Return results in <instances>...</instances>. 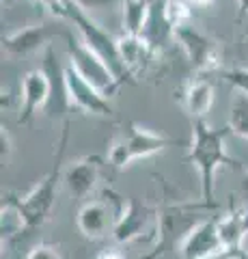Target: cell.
<instances>
[{
    "instance_id": "cell-25",
    "label": "cell",
    "mask_w": 248,
    "mask_h": 259,
    "mask_svg": "<svg viewBox=\"0 0 248 259\" xmlns=\"http://www.w3.org/2000/svg\"><path fill=\"white\" fill-rule=\"evenodd\" d=\"M117 3H123V0H74V5H78L82 11H97V9H108Z\"/></svg>"
},
{
    "instance_id": "cell-3",
    "label": "cell",
    "mask_w": 248,
    "mask_h": 259,
    "mask_svg": "<svg viewBox=\"0 0 248 259\" xmlns=\"http://www.w3.org/2000/svg\"><path fill=\"white\" fill-rule=\"evenodd\" d=\"M177 145L181 147V145H186V141L151 132V130L138 125L136 121H127V123H123L117 130V134L108 145V162L117 171H123V168H127L136 160L149 158L158 151L177 147Z\"/></svg>"
},
{
    "instance_id": "cell-23",
    "label": "cell",
    "mask_w": 248,
    "mask_h": 259,
    "mask_svg": "<svg viewBox=\"0 0 248 259\" xmlns=\"http://www.w3.org/2000/svg\"><path fill=\"white\" fill-rule=\"evenodd\" d=\"M222 78H225L235 91L248 95V67H229L222 71Z\"/></svg>"
},
{
    "instance_id": "cell-22",
    "label": "cell",
    "mask_w": 248,
    "mask_h": 259,
    "mask_svg": "<svg viewBox=\"0 0 248 259\" xmlns=\"http://www.w3.org/2000/svg\"><path fill=\"white\" fill-rule=\"evenodd\" d=\"M164 13L173 28H179L183 24H190V5L186 0H164Z\"/></svg>"
},
{
    "instance_id": "cell-26",
    "label": "cell",
    "mask_w": 248,
    "mask_h": 259,
    "mask_svg": "<svg viewBox=\"0 0 248 259\" xmlns=\"http://www.w3.org/2000/svg\"><path fill=\"white\" fill-rule=\"evenodd\" d=\"M210 259H248V248L244 250H233V248H225L222 253L218 255H214Z\"/></svg>"
},
{
    "instance_id": "cell-8",
    "label": "cell",
    "mask_w": 248,
    "mask_h": 259,
    "mask_svg": "<svg viewBox=\"0 0 248 259\" xmlns=\"http://www.w3.org/2000/svg\"><path fill=\"white\" fill-rule=\"evenodd\" d=\"M67 54H69V63L80 71V76H84L106 97H113L119 91L121 82H119L117 76L110 71L108 65L104 63L84 41L74 39V35L67 37Z\"/></svg>"
},
{
    "instance_id": "cell-18",
    "label": "cell",
    "mask_w": 248,
    "mask_h": 259,
    "mask_svg": "<svg viewBox=\"0 0 248 259\" xmlns=\"http://www.w3.org/2000/svg\"><path fill=\"white\" fill-rule=\"evenodd\" d=\"M140 37L145 39L156 52H160L171 39H175V28L169 24L166 13H164V0H151V9H149L145 28H142Z\"/></svg>"
},
{
    "instance_id": "cell-20",
    "label": "cell",
    "mask_w": 248,
    "mask_h": 259,
    "mask_svg": "<svg viewBox=\"0 0 248 259\" xmlns=\"http://www.w3.org/2000/svg\"><path fill=\"white\" fill-rule=\"evenodd\" d=\"M121 9H123V28H125V35L140 37L142 28H145L149 9H151V0H123Z\"/></svg>"
},
{
    "instance_id": "cell-27",
    "label": "cell",
    "mask_w": 248,
    "mask_h": 259,
    "mask_svg": "<svg viewBox=\"0 0 248 259\" xmlns=\"http://www.w3.org/2000/svg\"><path fill=\"white\" fill-rule=\"evenodd\" d=\"M0 139H3V162H5L9 160V153H11V134L5 125H3V132H0Z\"/></svg>"
},
{
    "instance_id": "cell-14",
    "label": "cell",
    "mask_w": 248,
    "mask_h": 259,
    "mask_svg": "<svg viewBox=\"0 0 248 259\" xmlns=\"http://www.w3.org/2000/svg\"><path fill=\"white\" fill-rule=\"evenodd\" d=\"M102 168L104 162L100 156H82L76 162H71L63 173V184H65L67 192L74 199H86L97 188Z\"/></svg>"
},
{
    "instance_id": "cell-12",
    "label": "cell",
    "mask_w": 248,
    "mask_h": 259,
    "mask_svg": "<svg viewBox=\"0 0 248 259\" xmlns=\"http://www.w3.org/2000/svg\"><path fill=\"white\" fill-rule=\"evenodd\" d=\"M52 97V82L47 74L37 67L30 69L26 76L22 78V89H20V117L18 123L20 125H28L33 117L39 110H45Z\"/></svg>"
},
{
    "instance_id": "cell-29",
    "label": "cell",
    "mask_w": 248,
    "mask_h": 259,
    "mask_svg": "<svg viewBox=\"0 0 248 259\" xmlns=\"http://www.w3.org/2000/svg\"><path fill=\"white\" fill-rule=\"evenodd\" d=\"M239 190H242L246 203H248V168H244L242 171V182H239Z\"/></svg>"
},
{
    "instance_id": "cell-5",
    "label": "cell",
    "mask_w": 248,
    "mask_h": 259,
    "mask_svg": "<svg viewBox=\"0 0 248 259\" xmlns=\"http://www.w3.org/2000/svg\"><path fill=\"white\" fill-rule=\"evenodd\" d=\"M69 22H74V26L80 30V37L82 41L91 48V50L100 56L110 67V71L117 76L119 82H134V76L127 71L125 63H123V56H121V48H119V39H115L110 32L100 26L97 22L86 11H82L78 5H74V0H69V7H67V18Z\"/></svg>"
},
{
    "instance_id": "cell-6",
    "label": "cell",
    "mask_w": 248,
    "mask_h": 259,
    "mask_svg": "<svg viewBox=\"0 0 248 259\" xmlns=\"http://www.w3.org/2000/svg\"><path fill=\"white\" fill-rule=\"evenodd\" d=\"M125 203L127 201L113 188H102L97 197L89 199L78 209L76 223L80 233L89 240H102L108 233L113 236V229L123 212Z\"/></svg>"
},
{
    "instance_id": "cell-13",
    "label": "cell",
    "mask_w": 248,
    "mask_h": 259,
    "mask_svg": "<svg viewBox=\"0 0 248 259\" xmlns=\"http://www.w3.org/2000/svg\"><path fill=\"white\" fill-rule=\"evenodd\" d=\"M225 250L220 231H218V218H203L199 225L190 229V233L179 244L181 259H210Z\"/></svg>"
},
{
    "instance_id": "cell-30",
    "label": "cell",
    "mask_w": 248,
    "mask_h": 259,
    "mask_svg": "<svg viewBox=\"0 0 248 259\" xmlns=\"http://www.w3.org/2000/svg\"><path fill=\"white\" fill-rule=\"evenodd\" d=\"M237 20H244L248 15V0H237Z\"/></svg>"
},
{
    "instance_id": "cell-15",
    "label": "cell",
    "mask_w": 248,
    "mask_h": 259,
    "mask_svg": "<svg viewBox=\"0 0 248 259\" xmlns=\"http://www.w3.org/2000/svg\"><path fill=\"white\" fill-rule=\"evenodd\" d=\"M43 63H41V69L47 74L52 82V97H50V104L47 108L43 110L50 119H61V117H67V110L69 106V97H67V82H65V65H61L57 50L54 46H47L43 50Z\"/></svg>"
},
{
    "instance_id": "cell-1",
    "label": "cell",
    "mask_w": 248,
    "mask_h": 259,
    "mask_svg": "<svg viewBox=\"0 0 248 259\" xmlns=\"http://www.w3.org/2000/svg\"><path fill=\"white\" fill-rule=\"evenodd\" d=\"M67 143H69V119H65V123L61 127V136L57 143V151H54L52 166L43 175V180H39L22 197L7 194V199L3 201V207L13 209L15 216L20 218L24 231H35L50 221L54 203H57L59 182L63 180V173H65L63 171V158H65V151H67Z\"/></svg>"
},
{
    "instance_id": "cell-16",
    "label": "cell",
    "mask_w": 248,
    "mask_h": 259,
    "mask_svg": "<svg viewBox=\"0 0 248 259\" xmlns=\"http://www.w3.org/2000/svg\"><path fill=\"white\" fill-rule=\"evenodd\" d=\"M214 100H216V87L207 74H199L196 78H192L181 95L183 110L188 112L192 121L205 119L207 112L214 106Z\"/></svg>"
},
{
    "instance_id": "cell-19",
    "label": "cell",
    "mask_w": 248,
    "mask_h": 259,
    "mask_svg": "<svg viewBox=\"0 0 248 259\" xmlns=\"http://www.w3.org/2000/svg\"><path fill=\"white\" fill-rule=\"evenodd\" d=\"M119 48H121L125 67L132 76H136L140 69H145L151 63V59L158 54L142 37H132V35H123L119 39Z\"/></svg>"
},
{
    "instance_id": "cell-2",
    "label": "cell",
    "mask_w": 248,
    "mask_h": 259,
    "mask_svg": "<svg viewBox=\"0 0 248 259\" xmlns=\"http://www.w3.org/2000/svg\"><path fill=\"white\" fill-rule=\"evenodd\" d=\"M229 125L227 127H214L205 119L192 121V141H190V151L186 153V162L196 166L199 175H201V201L207 209H216V194H214V180L216 171L220 166H229L235 171H244L235 158L229 156L225 147V139L229 136Z\"/></svg>"
},
{
    "instance_id": "cell-4",
    "label": "cell",
    "mask_w": 248,
    "mask_h": 259,
    "mask_svg": "<svg viewBox=\"0 0 248 259\" xmlns=\"http://www.w3.org/2000/svg\"><path fill=\"white\" fill-rule=\"evenodd\" d=\"M203 212H210L203 201H190V203H164L158 207V223H156V233H154V246L147 255L140 259H160L169 250H179V244L183 238L190 233L194 225H199L205 216Z\"/></svg>"
},
{
    "instance_id": "cell-11",
    "label": "cell",
    "mask_w": 248,
    "mask_h": 259,
    "mask_svg": "<svg viewBox=\"0 0 248 259\" xmlns=\"http://www.w3.org/2000/svg\"><path fill=\"white\" fill-rule=\"evenodd\" d=\"M158 207H151L138 199H127L121 216L113 229V240L117 244H130L142 238V233H156Z\"/></svg>"
},
{
    "instance_id": "cell-21",
    "label": "cell",
    "mask_w": 248,
    "mask_h": 259,
    "mask_svg": "<svg viewBox=\"0 0 248 259\" xmlns=\"http://www.w3.org/2000/svg\"><path fill=\"white\" fill-rule=\"evenodd\" d=\"M227 125L231 130V134L248 141V95L239 93V91L233 95L231 106H229Z\"/></svg>"
},
{
    "instance_id": "cell-28",
    "label": "cell",
    "mask_w": 248,
    "mask_h": 259,
    "mask_svg": "<svg viewBox=\"0 0 248 259\" xmlns=\"http://www.w3.org/2000/svg\"><path fill=\"white\" fill-rule=\"evenodd\" d=\"M95 259H125V255L117 246H110V248H104Z\"/></svg>"
},
{
    "instance_id": "cell-9",
    "label": "cell",
    "mask_w": 248,
    "mask_h": 259,
    "mask_svg": "<svg viewBox=\"0 0 248 259\" xmlns=\"http://www.w3.org/2000/svg\"><path fill=\"white\" fill-rule=\"evenodd\" d=\"M71 32L65 28H57L52 24H33L20 30H13L3 37V50L9 56H30L35 52H43L50 41L57 37H69Z\"/></svg>"
},
{
    "instance_id": "cell-31",
    "label": "cell",
    "mask_w": 248,
    "mask_h": 259,
    "mask_svg": "<svg viewBox=\"0 0 248 259\" xmlns=\"http://www.w3.org/2000/svg\"><path fill=\"white\" fill-rule=\"evenodd\" d=\"M214 3V0H190V5H194V7H203V9H205V7H210Z\"/></svg>"
},
{
    "instance_id": "cell-10",
    "label": "cell",
    "mask_w": 248,
    "mask_h": 259,
    "mask_svg": "<svg viewBox=\"0 0 248 259\" xmlns=\"http://www.w3.org/2000/svg\"><path fill=\"white\" fill-rule=\"evenodd\" d=\"M65 82H67V97L69 106L86 112V115H97V117H110L113 106H110L108 97L100 89H95L84 76L71 63L65 65Z\"/></svg>"
},
{
    "instance_id": "cell-17",
    "label": "cell",
    "mask_w": 248,
    "mask_h": 259,
    "mask_svg": "<svg viewBox=\"0 0 248 259\" xmlns=\"http://www.w3.org/2000/svg\"><path fill=\"white\" fill-rule=\"evenodd\" d=\"M218 231L225 248L244 250V238L248 236V203H231L229 212L218 218Z\"/></svg>"
},
{
    "instance_id": "cell-24",
    "label": "cell",
    "mask_w": 248,
    "mask_h": 259,
    "mask_svg": "<svg viewBox=\"0 0 248 259\" xmlns=\"http://www.w3.org/2000/svg\"><path fill=\"white\" fill-rule=\"evenodd\" d=\"M26 259H65V257H63L61 246L50 244V242H41V244H35L28 250Z\"/></svg>"
},
{
    "instance_id": "cell-7",
    "label": "cell",
    "mask_w": 248,
    "mask_h": 259,
    "mask_svg": "<svg viewBox=\"0 0 248 259\" xmlns=\"http://www.w3.org/2000/svg\"><path fill=\"white\" fill-rule=\"evenodd\" d=\"M175 41L179 44L183 56L188 59L190 67L196 74H210L220 67L222 61V48L214 37L205 35L192 24L175 28Z\"/></svg>"
}]
</instances>
